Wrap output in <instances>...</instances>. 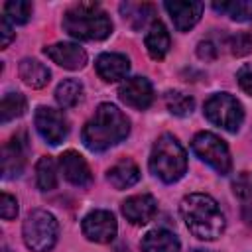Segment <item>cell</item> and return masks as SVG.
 <instances>
[{
	"instance_id": "cell-1",
	"label": "cell",
	"mask_w": 252,
	"mask_h": 252,
	"mask_svg": "<svg viewBox=\"0 0 252 252\" xmlns=\"http://www.w3.org/2000/svg\"><path fill=\"white\" fill-rule=\"evenodd\" d=\"M128 134L130 120L126 118V114L110 102H100L93 118L83 126L81 140L91 152H106L108 148L126 140Z\"/></svg>"
},
{
	"instance_id": "cell-2",
	"label": "cell",
	"mask_w": 252,
	"mask_h": 252,
	"mask_svg": "<svg viewBox=\"0 0 252 252\" xmlns=\"http://www.w3.org/2000/svg\"><path fill=\"white\" fill-rule=\"evenodd\" d=\"M179 213L193 236L199 240H217L226 226L219 203L207 193H191L181 199Z\"/></svg>"
},
{
	"instance_id": "cell-3",
	"label": "cell",
	"mask_w": 252,
	"mask_h": 252,
	"mask_svg": "<svg viewBox=\"0 0 252 252\" xmlns=\"http://www.w3.org/2000/svg\"><path fill=\"white\" fill-rule=\"evenodd\" d=\"M63 30L81 41H100L112 33V20L96 2H79L63 14Z\"/></svg>"
},
{
	"instance_id": "cell-4",
	"label": "cell",
	"mask_w": 252,
	"mask_h": 252,
	"mask_svg": "<svg viewBox=\"0 0 252 252\" xmlns=\"http://www.w3.org/2000/svg\"><path fill=\"white\" fill-rule=\"evenodd\" d=\"M150 171L163 183L179 181L187 171V154L173 134H161L150 154Z\"/></svg>"
},
{
	"instance_id": "cell-5",
	"label": "cell",
	"mask_w": 252,
	"mask_h": 252,
	"mask_svg": "<svg viewBox=\"0 0 252 252\" xmlns=\"http://www.w3.org/2000/svg\"><path fill=\"white\" fill-rule=\"evenodd\" d=\"M22 236L32 252H49L59 236L57 219L45 209H33L22 226Z\"/></svg>"
},
{
	"instance_id": "cell-6",
	"label": "cell",
	"mask_w": 252,
	"mask_h": 252,
	"mask_svg": "<svg viewBox=\"0 0 252 252\" xmlns=\"http://www.w3.org/2000/svg\"><path fill=\"white\" fill-rule=\"evenodd\" d=\"M203 112H205L209 122H213L215 126H220L232 134L238 132L242 122H244V108H242L240 100L236 96H232L230 93L213 94L205 102Z\"/></svg>"
},
{
	"instance_id": "cell-7",
	"label": "cell",
	"mask_w": 252,
	"mask_h": 252,
	"mask_svg": "<svg viewBox=\"0 0 252 252\" xmlns=\"http://www.w3.org/2000/svg\"><path fill=\"white\" fill-rule=\"evenodd\" d=\"M191 148L195 152V156L205 161L207 165H211L217 173L220 175H228L232 169V159H230V152L228 146L222 138H219L213 132H199L195 134Z\"/></svg>"
},
{
	"instance_id": "cell-8",
	"label": "cell",
	"mask_w": 252,
	"mask_h": 252,
	"mask_svg": "<svg viewBox=\"0 0 252 252\" xmlns=\"http://www.w3.org/2000/svg\"><path fill=\"white\" fill-rule=\"evenodd\" d=\"M33 124H35V130L39 132V136L51 146L61 144L69 134L65 114L61 110H55V108H49V106H39L35 110Z\"/></svg>"
},
{
	"instance_id": "cell-9",
	"label": "cell",
	"mask_w": 252,
	"mask_h": 252,
	"mask_svg": "<svg viewBox=\"0 0 252 252\" xmlns=\"http://www.w3.org/2000/svg\"><path fill=\"white\" fill-rule=\"evenodd\" d=\"M81 228H83V234L91 240V242H96V244H108L114 240L116 236V230H118V224H116V219L110 211H104V209H96V211H91L83 222H81Z\"/></svg>"
},
{
	"instance_id": "cell-10",
	"label": "cell",
	"mask_w": 252,
	"mask_h": 252,
	"mask_svg": "<svg viewBox=\"0 0 252 252\" xmlns=\"http://www.w3.org/2000/svg\"><path fill=\"white\" fill-rule=\"evenodd\" d=\"M28 152H30L28 134L18 132L16 136H12V140L2 150V177L4 179H12V177L22 175Z\"/></svg>"
},
{
	"instance_id": "cell-11",
	"label": "cell",
	"mask_w": 252,
	"mask_h": 252,
	"mask_svg": "<svg viewBox=\"0 0 252 252\" xmlns=\"http://www.w3.org/2000/svg\"><path fill=\"white\" fill-rule=\"evenodd\" d=\"M118 96L124 104L136 110H146L154 100V87L146 77H130L120 83Z\"/></svg>"
},
{
	"instance_id": "cell-12",
	"label": "cell",
	"mask_w": 252,
	"mask_h": 252,
	"mask_svg": "<svg viewBox=\"0 0 252 252\" xmlns=\"http://www.w3.org/2000/svg\"><path fill=\"white\" fill-rule=\"evenodd\" d=\"M43 53L57 63L63 69L69 71H79L87 65V51L79 43H69V41H59L53 45L43 47Z\"/></svg>"
},
{
	"instance_id": "cell-13",
	"label": "cell",
	"mask_w": 252,
	"mask_h": 252,
	"mask_svg": "<svg viewBox=\"0 0 252 252\" xmlns=\"http://www.w3.org/2000/svg\"><path fill=\"white\" fill-rule=\"evenodd\" d=\"M163 8L167 10L177 32H189L203 16V2L195 0H167L163 2Z\"/></svg>"
},
{
	"instance_id": "cell-14",
	"label": "cell",
	"mask_w": 252,
	"mask_h": 252,
	"mask_svg": "<svg viewBox=\"0 0 252 252\" xmlns=\"http://www.w3.org/2000/svg\"><path fill=\"white\" fill-rule=\"evenodd\" d=\"M59 165H61V171L65 175V179L75 185V187H87L93 183V173H91V167L87 163V159L75 152V150H67L59 156Z\"/></svg>"
},
{
	"instance_id": "cell-15",
	"label": "cell",
	"mask_w": 252,
	"mask_h": 252,
	"mask_svg": "<svg viewBox=\"0 0 252 252\" xmlns=\"http://www.w3.org/2000/svg\"><path fill=\"white\" fill-rule=\"evenodd\" d=\"M120 209H122V215L126 217V220H130L132 224H146L154 219V215L158 211V201L150 193L132 195L126 201H122Z\"/></svg>"
},
{
	"instance_id": "cell-16",
	"label": "cell",
	"mask_w": 252,
	"mask_h": 252,
	"mask_svg": "<svg viewBox=\"0 0 252 252\" xmlns=\"http://www.w3.org/2000/svg\"><path fill=\"white\" fill-rule=\"evenodd\" d=\"M94 69L102 81L116 83L126 79L130 71V59L122 53H100L94 61Z\"/></svg>"
},
{
	"instance_id": "cell-17",
	"label": "cell",
	"mask_w": 252,
	"mask_h": 252,
	"mask_svg": "<svg viewBox=\"0 0 252 252\" xmlns=\"http://www.w3.org/2000/svg\"><path fill=\"white\" fill-rule=\"evenodd\" d=\"M142 252H179V238L167 228H154L146 232L140 240Z\"/></svg>"
},
{
	"instance_id": "cell-18",
	"label": "cell",
	"mask_w": 252,
	"mask_h": 252,
	"mask_svg": "<svg viewBox=\"0 0 252 252\" xmlns=\"http://www.w3.org/2000/svg\"><path fill=\"white\" fill-rule=\"evenodd\" d=\"M106 179L114 189H128L140 181V169L130 158H124L106 171Z\"/></svg>"
},
{
	"instance_id": "cell-19",
	"label": "cell",
	"mask_w": 252,
	"mask_h": 252,
	"mask_svg": "<svg viewBox=\"0 0 252 252\" xmlns=\"http://www.w3.org/2000/svg\"><path fill=\"white\" fill-rule=\"evenodd\" d=\"M144 43H146V49H148V53H150L152 59H156V61L163 59V57L167 55L169 47H171V37H169L167 28H165L159 20H156V22L150 26L148 33H146Z\"/></svg>"
},
{
	"instance_id": "cell-20",
	"label": "cell",
	"mask_w": 252,
	"mask_h": 252,
	"mask_svg": "<svg viewBox=\"0 0 252 252\" xmlns=\"http://www.w3.org/2000/svg\"><path fill=\"white\" fill-rule=\"evenodd\" d=\"M120 14L122 18L130 24L132 30H142L146 28L148 22H156L154 16H156V6L154 4H148V2H122L120 4Z\"/></svg>"
},
{
	"instance_id": "cell-21",
	"label": "cell",
	"mask_w": 252,
	"mask_h": 252,
	"mask_svg": "<svg viewBox=\"0 0 252 252\" xmlns=\"http://www.w3.org/2000/svg\"><path fill=\"white\" fill-rule=\"evenodd\" d=\"M18 73H20V79L24 81V85H28L32 89H43L51 79V71L41 61L32 59V57H26L20 61Z\"/></svg>"
},
{
	"instance_id": "cell-22",
	"label": "cell",
	"mask_w": 252,
	"mask_h": 252,
	"mask_svg": "<svg viewBox=\"0 0 252 252\" xmlns=\"http://www.w3.org/2000/svg\"><path fill=\"white\" fill-rule=\"evenodd\" d=\"M83 83L77 79H65L55 89V100L61 108H73L83 100Z\"/></svg>"
},
{
	"instance_id": "cell-23",
	"label": "cell",
	"mask_w": 252,
	"mask_h": 252,
	"mask_svg": "<svg viewBox=\"0 0 252 252\" xmlns=\"http://www.w3.org/2000/svg\"><path fill=\"white\" fill-rule=\"evenodd\" d=\"M35 183L39 191H53L57 187V167L51 156H43L35 163Z\"/></svg>"
},
{
	"instance_id": "cell-24",
	"label": "cell",
	"mask_w": 252,
	"mask_h": 252,
	"mask_svg": "<svg viewBox=\"0 0 252 252\" xmlns=\"http://www.w3.org/2000/svg\"><path fill=\"white\" fill-rule=\"evenodd\" d=\"M28 108V100L22 93H8L2 96V104H0V114H2V124H8L10 120H16L20 116H24Z\"/></svg>"
},
{
	"instance_id": "cell-25",
	"label": "cell",
	"mask_w": 252,
	"mask_h": 252,
	"mask_svg": "<svg viewBox=\"0 0 252 252\" xmlns=\"http://www.w3.org/2000/svg\"><path fill=\"white\" fill-rule=\"evenodd\" d=\"M213 8L220 14H226L234 22L252 20V0H232V2H215Z\"/></svg>"
},
{
	"instance_id": "cell-26",
	"label": "cell",
	"mask_w": 252,
	"mask_h": 252,
	"mask_svg": "<svg viewBox=\"0 0 252 252\" xmlns=\"http://www.w3.org/2000/svg\"><path fill=\"white\" fill-rule=\"evenodd\" d=\"M33 12L32 2L28 0H10L4 4V18L12 26H24Z\"/></svg>"
},
{
	"instance_id": "cell-27",
	"label": "cell",
	"mask_w": 252,
	"mask_h": 252,
	"mask_svg": "<svg viewBox=\"0 0 252 252\" xmlns=\"http://www.w3.org/2000/svg\"><path fill=\"white\" fill-rule=\"evenodd\" d=\"M163 100H165L167 110L171 114H175V116H187V114L193 112V106H195L193 96H189V94H185L181 91H167Z\"/></svg>"
},
{
	"instance_id": "cell-28",
	"label": "cell",
	"mask_w": 252,
	"mask_h": 252,
	"mask_svg": "<svg viewBox=\"0 0 252 252\" xmlns=\"http://www.w3.org/2000/svg\"><path fill=\"white\" fill-rule=\"evenodd\" d=\"M226 45H228L230 53H232V55H236V57L248 55V53L252 51V35H250V33H246V32L234 33V35H230V37H228Z\"/></svg>"
},
{
	"instance_id": "cell-29",
	"label": "cell",
	"mask_w": 252,
	"mask_h": 252,
	"mask_svg": "<svg viewBox=\"0 0 252 252\" xmlns=\"http://www.w3.org/2000/svg\"><path fill=\"white\" fill-rule=\"evenodd\" d=\"M0 215H2L4 220H12V219L18 217V201L10 193H2V199H0Z\"/></svg>"
},
{
	"instance_id": "cell-30",
	"label": "cell",
	"mask_w": 252,
	"mask_h": 252,
	"mask_svg": "<svg viewBox=\"0 0 252 252\" xmlns=\"http://www.w3.org/2000/svg\"><path fill=\"white\" fill-rule=\"evenodd\" d=\"M232 191L236 197L240 199H248L252 195V183H250V177L246 173H238L236 179L232 181Z\"/></svg>"
},
{
	"instance_id": "cell-31",
	"label": "cell",
	"mask_w": 252,
	"mask_h": 252,
	"mask_svg": "<svg viewBox=\"0 0 252 252\" xmlns=\"http://www.w3.org/2000/svg\"><path fill=\"white\" fill-rule=\"evenodd\" d=\"M236 81L240 85V89L252 96V67L250 65H242L238 71H236Z\"/></svg>"
},
{
	"instance_id": "cell-32",
	"label": "cell",
	"mask_w": 252,
	"mask_h": 252,
	"mask_svg": "<svg viewBox=\"0 0 252 252\" xmlns=\"http://www.w3.org/2000/svg\"><path fill=\"white\" fill-rule=\"evenodd\" d=\"M197 57L203 59V61H213L217 57V47L213 41L205 39V41H199L197 43Z\"/></svg>"
},
{
	"instance_id": "cell-33",
	"label": "cell",
	"mask_w": 252,
	"mask_h": 252,
	"mask_svg": "<svg viewBox=\"0 0 252 252\" xmlns=\"http://www.w3.org/2000/svg\"><path fill=\"white\" fill-rule=\"evenodd\" d=\"M0 33H2V49H6L14 39V30H12V24L4 16H2V22H0Z\"/></svg>"
},
{
	"instance_id": "cell-34",
	"label": "cell",
	"mask_w": 252,
	"mask_h": 252,
	"mask_svg": "<svg viewBox=\"0 0 252 252\" xmlns=\"http://www.w3.org/2000/svg\"><path fill=\"white\" fill-rule=\"evenodd\" d=\"M193 252H209V250H203V248H195Z\"/></svg>"
},
{
	"instance_id": "cell-35",
	"label": "cell",
	"mask_w": 252,
	"mask_h": 252,
	"mask_svg": "<svg viewBox=\"0 0 252 252\" xmlns=\"http://www.w3.org/2000/svg\"><path fill=\"white\" fill-rule=\"evenodd\" d=\"M2 252H10V248H8V246H4V248H2Z\"/></svg>"
}]
</instances>
